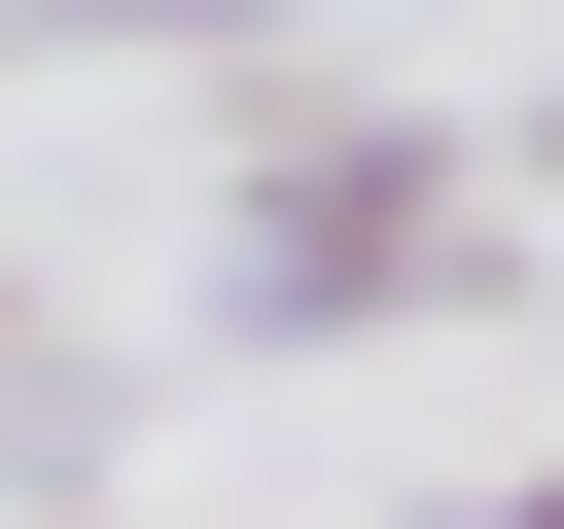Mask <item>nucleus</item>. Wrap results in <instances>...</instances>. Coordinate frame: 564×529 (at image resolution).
Returning <instances> with one entry per match:
<instances>
[{
	"label": "nucleus",
	"instance_id": "f257e3e1",
	"mask_svg": "<svg viewBox=\"0 0 564 529\" xmlns=\"http://www.w3.org/2000/svg\"><path fill=\"white\" fill-rule=\"evenodd\" d=\"M494 247H529V141L317 106V141H247V212H212V317H247V353H352V317H458Z\"/></svg>",
	"mask_w": 564,
	"mask_h": 529
},
{
	"label": "nucleus",
	"instance_id": "f03ea898",
	"mask_svg": "<svg viewBox=\"0 0 564 529\" xmlns=\"http://www.w3.org/2000/svg\"><path fill=\"white\" fill-rule=\"evenodd\" d=\"M0 35H176V0H0Z\"/></svg>",
	"mask_w": 564,
	"mask_h": 529
},
{
	"label": "nucleus",
	"instance_id": "7ed1b4c3",
	"mask_svg": "<svg viewBox=\"0 0 564 529\" xmlns=\"http://www.w3.org/2000/svg\"><path fill=\"white\" fill-rule=\"evenodd\" d=\"M529 176H564V106H529Z\"/></svg>",
	"mask_w": 564,
	"mask_h": 529
}]
</instances>
